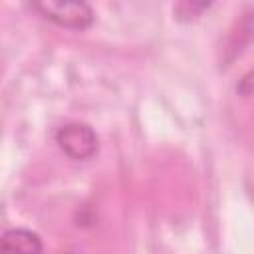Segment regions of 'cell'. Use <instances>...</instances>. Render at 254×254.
<instances>
[{
    "label": "cell",
    "instance_id": "obj_4",
    "mask_svg": "<svg viewBox=\"0 0 254 254\" xmlns=\"http://www.w3.org/2000/svg\"><path fill=\"white\" fill-rule=\"evenodd\" d=\"M204 8H208V4H204V2H181V4H177L175 6V14H177V18H196Z\"/></svg>",
    "mask_w": 254,
    "mask_h": 254
},
{
    "label": "cell",
    "instance_id": "obj_2",
    "mask_svg": "<svg viewBox=\"0 0 254 254\" xmlns=\"http://www.w3.org/2000/svg\"><path fill=\"white\" fill-rule=\"evenodd\" d=\"M56 141L62 151L75 161H85L97 151V135L85 123H67L56 133Z\"/></svg>",
    "mask_w": 254,
    "mask_h": 254
},
{
    "label": "cell",
    "instance_id": "obj_1",
    "mask_svg": "<svg viewBox=\"0 0 254 254\" xmlns=\"http://www.w3.org/2000/svg\"><path fill=\"white\" fill-rule=\"evenodd\" d=\"M32 8L40 12L46 20L69 28V30H85L93 24V10L85 2H62V0H46L34 2Z\"/></svg>",
    "mask_w": 254,
    "mask_h": 254
},
{
    "label": "cell",
    "instance_id": "obj_3",
    "mask_svg": "<svg viewBox=\"0 0 254 254\" xmlns=\"http://www.w3.org/2000/svg\"><path fill=\"white\" fill-rule=\"evenodd\" d=\"M0 254H42V240L28 228H12L0 236Z\"/></svg>",
    "mask_w": 254,
    "mask_h": 254
}]
</instances>
